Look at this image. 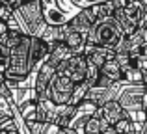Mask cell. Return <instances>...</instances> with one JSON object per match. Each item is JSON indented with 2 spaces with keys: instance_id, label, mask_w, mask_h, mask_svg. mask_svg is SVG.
<instances>
[{
  "instance_id": "obj_1",
  "label": "cell",
  "mask_w": 147,
  "mask_h": 134,
  "mask_svg": "<svg viewBox=\"0 0 147 134\" xmlns=\"http://www.w3.org/2000/svg\"><path fill=\"white\" fill-rule=\"evenodd\" d=\"M121 106L130 114L136 123H144L147 119V88L144 84H129L119 93Z\"/></svg>"
},
{
  "instance_id": "obj_12",
  "label": "cell",
  "mask_w": 147,
  "mask_h": 134,
  "mask_svg": "<svg viewBox=\"0 0 147 134\" xmlns=\"http://www.w3.org/2000/svg\"><path fill=\"white\" fill-rule=\"evenodd\" d=\"M84 54L88 56V62L93 63V65H97V67H102L108 60L115 58V51H114V48L100 47V45H93V43H88L86 45Z\"/></svg>"
},
{
  "instance_id": "obj_9",
  "label": "cell",
  "mask_w": 147,
  "mask_h": 134,
  "mask_svg": "<svg viewBox=\"0 0 147 134\" xmlns=\"http://www.w3.org/2000/svg\"><path fill=\"white\" fill-rule=\"evenodd\" d=\"M142 17H144V11L140 9L138 6H134V4H127L123 9H119L117 13H115V19H117L119 22H121V26L125 28L127 34L134 32V30L140 26V21Z\"/></svg>"
},
{
  "instance_id": "obj_22",
  "label": "cell",
  "mask_w": 147,
  "mask_h": 134,
  "mask_svg": "<svg viewBox=\"0 0 147 134\" xmlns=\"http://www.w3.org/2000/svg\"><path fill=\"white\" fill-rule=\"evenodd\" d=\"M138 134H147V121L140 123V129H138Z\"/></svg>"
},
{
  "instance_id": "obj_24",
  "label": "cell",
  "mask_w": 147,
  "mask_h": 134,
  "mask_svg": "<svg viewBox=\"0 0 147 134\" xmlns=\"http://www.w3.org/2000/svg\"><path fill=\"white\" fill-rule=\"evenodd\" d=\"M0 134H9V132H7V129H2V131H0Z\"/></svg>"
},
{
  "instance_id": "obj_6",
  "label": "cell",
  "mask_w": 147,
  "mask_h": 134,
  "mask_svg": "<svg viewBox=\"0 0 147 134\" xmlns=\"http://www.w3.org/2000/svg\"><path fill=\"white\" fill-rule=\"evenodd\" d=\"M49 52H50V43L43 39L41 36H32V45H30V56H28V62H30V69H32V75H36L39 71V67L47 62L49 58Z\"/></svg>"
},
{
  "instance_id": "obj_19",
  "label": "cell",
  "mask_w": 147,
  "mask_h": 134,
  "mask_svg": "<svg viewBox=\"0 0 147 134\" xmlns=\"http://www.w3.org/2000/svg\"><path fill=\"white\" fill-rule=\"evenodd\" d=\"M69 2H71L73 6H76L78 9H88V7H93V6H97V4L106 2V0H69Z\"/></svg>"
},
{
  "instance_id": "obj_17",
  "label": "cell",
  "mask_w": 147,
  "mask_h": 134,
  "mask_svg": "<svg viewBox=\"0 0 147 134\" xmlns=\"http://www.w3.org/2000/svg\"><path fill=\"white\" fill-rule=\"evenodd\" d=\"M88 90H90L88 82H80V84H76L75 93H73V99H71V104H78L80 101H84V99H86Z\"/></svg>"
},
{
  "instance_id": "obj_16",
  "label": "cell",
  "mask_w": 147,
  "mask_h": 134,
  "mask_svg": "<svg viewBox=\"0 0 147 134\" xmlns=\"http://www.w3.org/2000/svg\"><path fill=\"white\" fill-rule=\"evenodd\" d=\"M100 73L106 75L108 78H112L114 82H125V76H123V67L119 65V62L115 58L108 60L102 67H100Z\"/></svg>"
},
{
  "instance_id": "obj_23",
  "label": "cell",
  "mask_w": 147,
  "mask_h": 134,
  "mask_svg": "<svg viewBox=\"0 0 147 134\" xmlns=\"http://www.w3.org/2000/svg\"><path fill=\"white\" fill-rule=\"evenodd\" d=\"M58 134H69V132H67V129H61V131L58 132Z\"/></svg>"
},
{
  "instance_id": "obj_25",
  "label": "cell",
  "mask_w": 147,
  "mask_h": 134,
  "mask_svg": "<svg viewBox=\"0 0 147 134\" xmlns=\"http://www.w3.org/2000/svg\"><path fill=\"white\" fill-rule=\"evenodd\" d=\"M144 86L147 88V76H145V78H144Z\"/></svg>"
},
{
  "instance_id": "obj_26",
  "label": "cell",
  "mask_w": 147,
  "mask_h": 134,
  "mask_svg": "<svg viewBox=\"0 0 147 134\" xmlns=\"http://www.w3.org/2000/svg\"><path fill=\"white\" fill-rule=\"evenodd\" d=\"M4 2H11V0H4Z\"/></svg>"
},
{
  "instance_id": "obj_5",
  "label": "cell",
  "mask_w": 147,
  "mask_h": 134,
  "mask_svg": "<svg viewBox=\"0 0 147 134\" xmlns=\"http://www.w3.org/2000/svg\"><path fill=\"white\" fill-rule=\"evenodd\" d=\"M75 88H76V84L73 82L67 75L58 73V75L54 76V80L50 82L49 99H50V101H54L56 104H67V102H71V99H73Z\"/></svg>"
},
{
  "instance_id": "obj_4",
  "label": "cell",
  "mask_w": 147,
  "mask_h": 134,
  "mask_svg": "<svg viewBox=\"0 0 147 134\" xmlns=\"http://www.w3.org/2000/svg\"><path fill=\"white\" fill-rule=\"evenodd\" d=\"M88 67H90L88 56L84 52H78V54H73L71 58H67L65 62H61L58 65V73H63L75 84H80V82H86Z\"/></svg>"
},
{
  "instance_id": "obj_2",
  "label": "cell",
  "mask_w": 147,
  "mask_h": 134,
  "mask_svg": "<svg viewBox=\"0 0 147 134\" xmlns=\"http://www.w3.org/2000/svg\"><path fill=\"white\" fill-rule=\"evenodd\" d=\"M125 36H127V32L121 26V22L115 17H110V19L100 21L99 24L95 26L93 32L88 36V43L100 45V47H108V48H114L115 51Z\"/></svg>"
},
{
  "instance_id": "obj_3",
  "label": "cell",
  "mask_w": 147,
  "mask_h": 134,
  "mask_svg": "<svg viewBox=\"0 0 147 134\" xmlns=\"http://www.w3.org/2000/svg\"><path fill=\"white\" fill-rule=\"evenodd\" d=\"M15 19L21 24V30L30 36H41L47 28V21L43 17L41 0H32L15 9Z\"/></svg>"
},
{
  "instance_id": "obj_11",
  "label": "cell",
  "mask_w": 147,
  "mask_h": 134,
  "mask_svg": "<svg viewBox=\"0 0 147 134\" xmlns=\"http://www.w3.org/2000/svg\"><path fill=\"white\" fill-rule=\"evenodd\" d=\"M41 6H43V17L47 21V24L50 26H61L67 24L69 19L67 11L58 4V0H41Z\"/></svg>"
},
{
  "instance_id": "obj_8",
  "label": "cell",
  "mask_w": 147,
  "mask_h": 134,
  "mask_svg": "<svg viewBox=\"0 0 147 134\" xmlns=\"http://www.w3.org/2000/svg\"><path fill=\"white\" fill-rule=\"evenodd\" d=\"M123 82L115 84V86H110V88H104V86H93L88 90L86 93V99H90V101H93L97 106H102L106 104V102L110 101H115V99H119V93H121Z\"/></svg>"
},
{
  "instance_id": "obj_27",
  "label": "cell",
  "mask_w": 147,
  "mask_h": 134,
  "mask_svg": "<svg viewBox=\"0 0 147 134\" xmlns=\"http://www.w3.org/2000/svg\"><path fill=\"white\" fill-rule=\"evenodd\" d=\"M145 121H147V119H145Z\"/></svg>"
},
{
  "instance_id": "obj_20",
  "label": "cell",
  "mask_w": 147,
  "mask_h": 134,
  "mask_svg": "<svg viewBox=\"0 0 147 134\" xmlns=\"http://www.w3.org/2000/svg\"><path fill=\"white\" fill-rule=\"evenodd\" d=\"M130 4H134V6H138L144 13H147V0H129Z\"/></svg>"
},
{
  "instance_id": "obj_15",
  "label": "cell",
  "mask_w": 147,
  "mask_h": 134,
  "mask_svg": "<svg viewBox=\"0 0 147 134\" xmlns=\"http://www.w3.org/2000/svg\"><path fill=\"white\" fill-rule=\"evenodd\" d=\"M67 28H69V22L67 24H61V26H50L47 24V28H45V32L41 34V37H43L47 43H60V41L65 39V34H67Z\"/></svg>"
},
{
  "instance_id": "obj_18",
  "label": "cell",
  "mask_w": 147,
  "mask_h": 134,
  "mask_svg": "<svg viewBox=\"0 0 147 134\" xmlns=\"http://www.w3.org/2000/svg\"><path fill=\"white\" fill-rule=\"evenodd\" d=\"M15 15V7L9 2H4L2 0V9H0V21L2 22H9Z\"/></svg>"
},
{
  "instance_id": "obj_14",
  "label": "cell",
  "mask_w": 147,
  "mask_h": 134,
  "mask_svg": "<svg viewBox=\"0 0 147 134\" xmlns=\"http://www.w3.org/2000/svg\"><path fill=\"white\" fill-rule=\"evenodd\" d=\"M71 56H73V52L69 51V47L63 43V41H60V43H52V45H50V52H49L47 60L58 67L61 62H65V60L71 58Z\"/></svg>"
},
{
  "instance_id": "obj_13",
  "label": "cell",
  "mask_w": 147,
  "mask_h": 134,
  "mask_svg": "<svg viewBox=\"0 0 147 134\" xmlns=\"http://www.w3.org/2000/svg\"><path fill=\"white\" fill-rule=\"evenodd\" d=\"M63 43L69 47V51H71L73 54H78V52H84V48H86V45H88V37L82 36L80 32H76L75 28H71V24H69Z\"/></svg>"
},
{
  "instance_id": "obj_21",
  "label": "cell",
  "mask_w": 147,
  "mask_h": 134,
  "mask_svg": "<svg viewBox=\"0 0 147 134\" xmlns=\"http://www.w3.org/2000/svg\"><path fill=\"white\" fill-rule=\"evenodd\" d=\"M100 134H119V132H117V129H115V127H108V129H104Z\"/></svg>"
},
{
  "instance_id": "obj_7",
  "label": "cell",
  "mask_w": 147,
  "mask_h": 134,
  "mask_svg": "<svg viewBox=\"0 0 147 134\" xmlns=\"http://www.w3.org/2000/svg\"><path fill=\"white\" fill-rule=\"evenodd\" d=\"M99 17L95 15L93 7H88V9H80L78 13L75 15V17L69 19V24H71V28H75L76 32H80L82 36H90L91 32H93V28L99 24Z\"/></svg>"
},
{
  "instance_id": "obj_10",
  "label": "cell",
  "mask_w": 147,
  "mask_h": 134,
  "mask_svg": "<svg viewBox=\"0 0 147 134\" xmlns=\"http://www.w3.org/2000/svg\"><path fill=\"white\" fill-rule=\"evenodd\" d=\"M97 116H99L106 125H110V127H115V125H117L119 121L123 119V117L130 116V114L127 112V110L121 106V102L115 99V101H110V102H106V104L99 106Z\"/></svg>"
}]
</instances>
